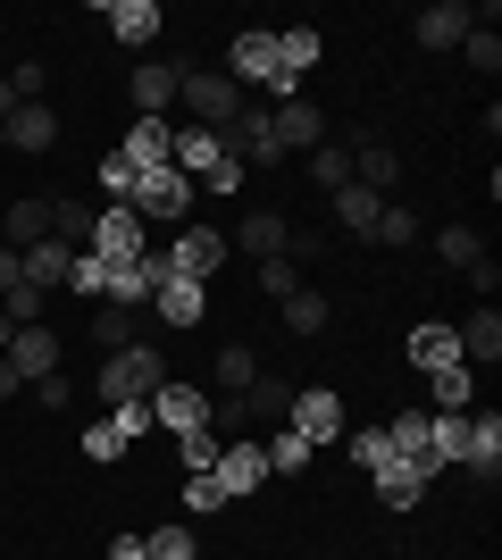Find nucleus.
Returning <instances> with one entry per match:
<instances>
[{
    "mask_svg": "<svg viewBox=\"0 0 502 560\" xmlns=\"http://www.w3.org/2000/svg\"><path fill=\"white\" fill-rule=\"evenodd\" d=\"M176 109H185V126H210V135H218V126H235V117H243V84L226 68H185V75H176Z\"/></svg>",
    "mask_w": 502,
    "mask_h": 560,
    "instance_id": "3",
    "label": "nucleus"
},
{
    "mask_svg": "<svg viewBox=\"0 0 502 560\" xmlns=\"http://www.w3.org/2000/svg\"><path fill=\"white\" fill-rule=\"evenodd\" d=\"M43 84H50V68H43V59H25V68L9 75V93H17V109H25V101H43Z\"/></svg>",
    "mask_w": 502,
    "mask_h": 560,
    "instance_id": "47",
    "label": "nucleus"
},
{
    "mask_svg": "<svg viewBox=\"0 0 502 560\" xmlns=\"http://www.w3.org/2000/svg\"><path fill=\"white\" fill-rule=\"evenodd\" d=\"M435 259L469 277V268H478V259H486V234H478V226H435Z\"/></svg>",
    "mask_w": 502,
    "mask_h": 560,
    "instance_id": "32",
    "label": "nucleus"
},
{
    "mask_svg": "<svg viewBox=\"0 0 502 560\" xmlns=\"http://www.w3.org/2000/svg\"><path fill=\"white\" fill-rule=\"evenodd\" d=\"M43 234H50V201H17V210L0 218V243H9V252H34Z\"/></svg>",
    "mask_w": 502,
    "mask_h": 560,
    "instance_id": "31",
    "label": "nucleus"
},
{
    "mask_svg": "<svg viewBox=\"0 0 502 560\" xmlns=\"http://www.w3.org/2000/svg\"><path fill=\"white\" fill-rule=\"evenodd\" d=\"M151 419H160V427H176V435H192V427H210V394H201V385H176V376H167L160 394H151Z\"/></svg>",
    "mask_w": 502,
    "mask_h": 560,
    "instance_id": "16",
    "label": "nucleus"
},
{
    "mask_svg": "<svg viewBox=\"0 0 502 560\" xmlns=\"http://www.w3.org/2000/svg\"><path fill=\"white\" fill-rule=\"evenodd\" d=\"M311 68H318V25H285V34H277V75L302 84Z\"/></svg>",
    "mask_w": 502,
    "mask_h": 560,
    "instance_id": "27",
    "label": "nucleus"
},
{
    "mask_svg": "<svg viewBox=\"0 0 502 560\" xmlns=\"http://www.w3.org/2000/svg\"><path fill=\"white\" fill-rule=\"evenodd\" d=\"M460 468H469L478 486H494V477H502V419H494V410L478 419V435H469V460H460Z\"/></svg>",
    "mask_w": 502,
    "mask_h": 560,
    "instance_id": "28",
    "label": "nucleus"
},
{
    "mask_svg": "<svg viewBox=\"0 0 502 560\" xmlns=\"http://www.w3.org/2000/svg\"><path fill=\"white\" fill-rule=\"evenodd\" d=\"M176 502H185L192 518H210L218 502H226V493H218V477H210V468H192V477H185V493H176Z\"/></svg>",
    "mask_w": 502,
    "mask_h": 560,
    "instance_id": "43",
    "label": "nucleus"
},
{
    "mask_svg": "<svg viewBox=\"0 0 502 560\" xmlns=\"http://www.w3.org/2000/svg\"><path fill=\"white\" fill-rule=\"evenodd\" d=\"M84 252H93L101 268H143L151 234H143V218H135V210H118V201H109V210L93 218V243H84Z\"/></svg>",
    "mask_w": 502,
    "mask_h": 560,
    "instance_id": "5",
    "label": "nucleus"
},
{
    "mask_svg": "<svg viewBox=\"0 0 502 560\" xmlns=\"http://www.w3.org/2000/svg\"><path fill=\"white\" fill-rule=\"evenodd\" d=\"M478 25V9L469 0H435V9H419V50H460V34Z\"/></svg>",
    "mask_w": 502,
    "mask_h": 560,
    "instance_id": "18",
    "label": "nucleus"
},
{
    "mask_svg": "<svg viewBox=\"0 0 502 560\" xmlns=\"http://www.w3.org/2000/svg\"><path fill=\"white\" fill-rule=\"evenodd\" d=\"M410 369H460V335L444 327V318H428V327H410Z\"/></svg>",
    "mask_w": 502,
    "mask_h": 560,
    "instance_id": "25",
    "label": "nucleus"
},
{
    "mask_svg": "<svg viewBox=\"0 0 502 560\" xmlns=\"http://www.w3.org/2000/svg\"><path fill=\"white\" fill-rule=\"evenodd\" d=\"M101 25H109V34H118L126 50H143L151 59V43H160V0H109V9H101Z\"/></svg>",
    "mask_w": 502,
    "mask_h": 560,
    "instance_id": "13",
    "label": "nucleus"
},
{
    "mask_svg": "<svg viewBox=\"0 0 502 560\" xmlns=\"http://www.w3.org/2000/svg\"><path fill=\"white\" fill-rule=\"evenodd\" d=\"M369 477H377V502H385V511H410V502L428 493V477H419L410 460H385V468H369Z\"/></svg>",
    "mask_w": 502,
    "mask_h": 560,
    "instance_id": "29",
    "label": "nucleus"
},
{
    "mask_svg": "<svg viewBox=\"0 0 502 560\" xmlns=\"http://www.w3.org/2000/svg\"><path fill=\"white\" fill-rule=\"evenodd\" d=\"M167 151H176V126H167V117H135L126 142H118V160L135 167V176H143V167H167Z\"/></svg>",
    "mask_w": 502,
    "mask_h": 560,
    "instance_id": "17",
    "label": "nucleus"
},
{
    "mask_svg": "<svg viewBox=\"0 0 502 560\" xmlns=\"http://www.w3.org/2000/svg\"><path fill=\"white\" fill-rule=\"evenodd\" d=\"M277 310H285V327H293V335H327V293H302V284H293Z\"/></svg>",
    "mask_w": 502,
    "mask_h": 560,
    "instance_id": "36",
    "label": "nucleus"
},
{
    "mask_svg": "<svg viewBox=\"0 0 502 560\" xmlns=\"http://www.w3.org/2000/svg\"><path fill=\"white\" fill-rule=\"evenodd\" d=\"M369 243H394V252H402V243H419V218H410L402 201H385L377 226H369Z\"/></svg>",
    "mask_w": 502,
    "mask_h": 560,
    "instance_id": "40",
    "label": "nucleus"
},
{
    "mask_svg": "<svg viewBox=\"0 0 502 560\" xmlns=\"http://www.w3.org/2000/svg\"><path fill=\"white\" fill-rule=\"evenodd\" d=\"M385 444H394V460H410V468H419L428 486L444 477V460H435V419H428V410H402V419L385 427Z\"/></svg>",
    "mask_w": 502,
    "mask_h": 560,
    "instance_id": "11",
    "label": "nucleus"
},
{
    "mask_svg": "<svg viewBox=\"0 0 502 560\" xmlns=\"http://www.w3.org/2000/svg\"><path fill=\"white\" fill-rule=\"evenodd\" d=\"M17 385H25V376H17V369H9V360H0V401H9V394H17Z\"/></svg>",
    "mask_w": 502,
    "mask_h": 560,
    "instance_id": "53",
    "label": "nucleus"
},
{
    "mask_svg": "<svg viewBox=\"0 0 502 560\" xmlns=\"http://www.w3.org/2000/svg\"><path fill=\"white\" fill-rule=\"evenodd\" d=\"M235 243H243L252 259H285V252H293V218H285V210H252V218L235 226Z\"/></svg>",
    "mask_w": 502,
    "mask_h": 560,
    "instance_id": "20",
    "label": "nucleus"
},
{
    "mask_svg": "<svg viewBox=\"0 0 502 560\" xmlns=\"http://www.w3.org/2000/svg\"><path fill=\"white\" fill-rule=\"evenodd\" d=\"M268 126H277V151H318V142H327V109H318L311 93H285L268 109Z\"/></svg>",
    "mask_w": 502,
    "mask_h": 560,
    "instance_id": "10",
    "label": "nucleus"
},
{
    "mask_svg": "<svg viewBox=\"0 0 502 560\" xmlns=\"http://www.w3.org/2000/svg\"><path fill=\"white\" fill-rule=\"evenodd\" d=\"M151 310H160L167 327H201V310H210V284H185V277H160V284H151Z\"/></svg>",
    "mask_w": 502,
    "mask_h": 560,
    "instance_id": "22",
    "label": "nucleus"
},
{
    "mask_svg": "<svg viewBox=\"0 0 502 560\" xmlns=\"http://www.w3.org/2000/svg\"><path fill=\"white\" fill-rule=\"evenodd\" d=\"M0 135H9V151L43 160L50 142H59V109H50V101H25V109H9V126H0Z\"/></svg>",
    "mask_w": 502,
    "mask_h": 560,
    "instance_id": "15",
    "label": "nucleus"
},
{
    "mask_svg": "<svg viewBox=\"0 0 502 560\" xmlns=\"http://www.w3.org/2000/svg\"><path fill=\"white\" fill-rule=\"evenodd\" d=\"M377 210H385V201H377L369 185H343V192H335V226H352V234L377 226Z\"/></svg>",
    "mask_w": 502,
    "mask_h": 560,
    "instance_id": "34",
    "label": "nucleus"
},
{
    "mask_svg": "<svg viewBox=\"0 0 502 560\" xmlns=\"http://www.w3.org/2000/svg\"><path fill=\"white\" fill-rule=\"evenodd\" d=\"M143 552H151V560H201V536H192L185 518H176V527H160V536H143Z\"/></svg>",
    "mask_w": 502,
    "mask_h": 560,
    "instance_id": "37",
    "label": "nucleus"
},
{
    "mask_svg": "<svg viewBox=\"0 0 502 560\" xmlns=\"http://www.w3.org/2000/svg\"><path fill=\"white\" fill-rule=\"evenodd\" d=\"M352 185H369L377 201H394V185H402V151L369 135V142H360V160H352Z\"/></svg>",
    "mask_w": 502,
    "mask_h": 560,
    "instance_id": "21",
    "label": "nucleus"
},
{
    "mask_svg": "<svg viewBox=\"0 0 502 560\" xmlns=\"http://www.w3.org/2000/svg\"><path fill=\"white\" fill-rule=\"evenodd\" d=\"M9 335H17V327H9V310H0V351H9Z\"/></svg>",
    "mask_w": 502,
    "mask_h": 560,
    "instance_id": "55",
    "label": "nucleus"
},
{
    "mask_svg": "<svg viewBox=\"0 0 502 560\" xmlns=\"http://www.w3.org/2000/svg\"><path fill=\"white\" fill-rule=\"evenodd\" d=\"M34 401H43V410H68L75 385H68V376H43V385H34Z\"/></svg>",
    "mask_w": 502,
    "mask_h": 560,
    "instance_id": "50",
    "label": "nucleus"
},
{
    "mask_svg": "<svg viewBox=\"0 0 502 560\" xmlns=\"http://www.w3.org/2000/svg\"><path fill=\"white\" fill-rule=\"evenodd\" d=\"M167 167H176L192 192H235V185H243V167L226 160V142H218L210 126H176V151H167Z\"/></svg>",
    "mask_w": 502,
    "mask_h": 560,
    "instance_id": "2",
    "label": "nucleus"
},
{
    "mask_svg": "<svg viewBox=\"0 0 502 560\" xmlns=\"http://www.w3.org/2000/svg\"><path fill=\"white\" fill-rule=\"evenodd\" d=\"M343 419H352V410H343V394H335V385H302V394H293V410H285V427L293 435H302V444H343Z\"/></svg>",
    "mask_w": 502,
    "mask_h": 560,
    "instance_id": "6",
    "label": "nucleus"
},
{
    "mask_svg": "<svg viewBox=\"0 0 502 560\" xmlns=\"http://www.w3.org/2000/svg\"><path fill=\"white\" fill-rule=\"evenodd\" d=\"M460 59H469L478 75H494L502 68V34H494V25H469V34H460Z\"/></svg>",
    "mask_w": 502,
    "mask_h": 560,
    "instance_id": "39",
    "label": "nucleus"
},
{
    "mask_svg": "<svg viewBox=\"0 0 502 560\" xmlns=\"http://www.w3.org/2000/svg\"><path fill=\"white\" fill-rule=\"evenodd\" d=\"M260 452H268V477H302V468H311V460H318V452H311V444H302V435H293V427H277V435H268V444H260Z\"/></svg>",
    "mask_w": 502,
    "mask_h": 560,
    "instance_id": "33",
    "label": "nucleus"
},
{
    "mask_svg": "<svg viewBox=\"0 0 502 560\" xmlns=\"http://www.w3.org/2000/svg\"><path fill=\"white\" fill-rule=\"evenodd\" d=\"M428 385H435V410H469V394H478V376H469V369H435Z\"/></svg>",
    "mask_w": 502,
    "mask_h": 560,
    "instance_id": "41",
    "label": "nucleus"
},
{
    "mask_svg": "<svg viewBox=\"0 0 502 560\" xmlns=\"http://www.w3.org/2000/svg\"><path fill=\"white\" fill-rule=\"evenodd\" d=\"M17 259H25V284H34V293H68L75 252L59 243V234H43V243H34V252H17Z\"/></svg>",
    "mask_w": 502,
    "mask_h": 560,
    "instance_id": "24",
    "label": "nucleus"
},
{
    "mask_svg": "<svg viewBox=\"0 0 502 560\" xmlns=\"http://www.w3.org/2000/svg\"><path fill=\"white\" fill-rule=\"evenodd\" d=\"M68 293H101V302H109V268H101L93 252H75V268H68Z\"/></svg>",
    "mask_w": 502,
    "mask_h": 560,
    "instance_id": "45",
    "label": "nucleus"
},
{
    "mask_svg": "<svg viewBox=\"0 0 502 560\" xmlns=\"http://www.w3.org/2000/svg\"><path fill=\"white\" fill-rule=\"evenodd\" d=\"M453 335H460V369H469V376L502 360V318H494V310H469V318H460Z\"/></svg>",
    "mask_w": 502,
    "mask_h": 560,
    "instance_id": "19",
    "label": "nucleus"
},
{
    "mask_svg": "<svg viewBox=\"0 0 502 560\" xmlns=\"http://www.w3.org/2000/svg\"><path fill=\"white\" fill-rule=\"evenodd\" d=\"M218 493H226V502H235V493H260L268 486V452L252 444V435H235V444H218Z\"/></svg>",
    "mask_w": 502,
    "mask_h": 560,
    "instance_id": "12",
    "label": "nucleus"
},
{
    "mask_svg": "<svg viewBox=\"0 0 502 560\" xmlns=\"http://www.w3.org/2000/svg\"><path fill=\"white\" fill-rule=\"evenodd\" d=\"M0 360H9L25 385H43V376H59V335H50V327H17Z\"/></svg>",
    "mask_w": 502,
    "mask_h": 560,
    "instance_id": "14",
    "label": "nucleus"
},
{
    "mask_svg": "<svg viewBox=\"0 0 502 560\" xmlns=\"http://www.w3.org/2000/svg\"><path fill=\"white\" fill-rule=\"evenodd\" d=\"M226 75H235L243 93L285 84V75H277V25H252V34H235V50H226Z\"/></svg>",
    "mask_w": 502,
    "mask_h": 560,
    "instance_id": "8",
    "label": "nucleus"
},
{
    "mask_svg": "<svg viewBox=\"0 0 502 560\" xmlns=\"http://www.w3.org/2000/svg\"><path fill=\"white\" fill-rule=\"evenodd\" d=\"M0 252H9V243H0Z\"/></svg>",
    "mask_w": 502,
    "mask_h": 560,
    "instance_id": "56",
    "label": "nucleus"
},
{
    "mask_svg": "<svg viewBox=\"0 0 502 560\" xmlns=\"http://www.w3.org/2000/svg\"><path fill=\"white\" fill-rule=\"evenodd\" d=\"M93 218H101V210H84V201H50V234H59L68 252H84V243H93Z\"/></svg>",
    "mask_w": 502,
    "mask_h": 560,
    "instance_id": "35",
    "label": "nucleus"
},
{
    "mask_svg": "<svg viewBox=\"0 0 502 560\" xmlns=\"http://www.w3.org/2000/svg\"><path fill=\"white\" fill-rule=\"evenodd\" d=\"M126 210L143 218V226H151V218H160V226H176V218L192 210V185L176 176V167H143V176H135V192H126Z\"/></svg>",
    "mask_w": 502,
    "mask_h": 560,
    "instance_id": "7",
    "label": "nucleus"
},
{
    "mask_svg": "<svg viewBox=\"0 0 502 560\" xmlns=\"http://www.w3.org/2000/svg\"><path fill=\"white\" fill-rule=\"evenodd\" d=\"M218 142H226V160L252 176V167H285V151H277V126H268V109L260 101H243V117L235 126H218Z\"/></svg>",
    "mask_w": 502,
    "mask_h": 560,
    "instance_id": "4",
    "label": "nucleus"
},
{
    "mask_svg": "<svg viewBox=\"0 0 502 560\" xmlns=\"http://www.w3.org/2000/svg\"><path fill=\"white\" fill-rule=\"evenodd\" d=\"M185 444V468H218V435L210 427H192V435H176Z\"/></svg>",
    "mask_w": 502,
    "mask_h": 560,
    "instance_id": "48",
    "label": "nucleus"
},
{
    "mask_svg": "<svg viewBox=\"0 0 502 560\" xmlns=\"http://www.w3.org/2000/svg\"><path fill=\"white\" fill-rule=\"evenodd\" d=\"M9 293H25V259L17 252H0V302H9Z\"/></svg>",
    "mask_w": 502,
    "mask_h": 560,
    "instance_id": "51",
    "label": "nucleus"
},
{
    "mask_svg": "<svg viewBox=\"0 0 502 560\" xmlns=\"http://www.w3.org/2000/svg\"><path fill=\"white\" fill-rule=\"evenodd\" d=\"M101 192H109V201H118V210H126V192H135V167H126L118 151H109V160H101Z\"/></svg>",
    "mask_w": 502,
    "mask_h": 560,
    "instance_id": "46",
    "label": "nucleus"
},
{
    "mask_svg": "<svg viewBox=\"0 0 502 560\" xmlns=\"http://www.w3.org/2000/svg\"><path fill=\"white\" fill-rule=\"evenodd\" d=\"M218 268H226V234H218V226H185V234H176V252H167V277L210 284Z\"/></svg>",
    "mask_w": 502,
    "mask_h": 560,
    "instance_id": "9",
    "label": "nucleus"
},
{
    "mask_svg": "<svg viewBox=\"0 0 502 560\" xmlns=\"http://www.w3.org/2000/svg\"><path fill=\"white\" fill-rule=\"evenodd\" d=\"M109 560H151V552H143V536H118V544H109Z\"/></svg>",
    "mask_w": 502,
    "mask_h": 560,
    "instance_id": "52",
    "label": "nucleus"
},
{
    "mask_svg": "<svg viewBox=\"0 0 502 560\" xmlns=\"http://www.w3.org/2000/svg\"><path fill=\"white\" fill-rule=\"evenodd\" d=\"M252 376H260V360H252V351H218V394H243Z\"/></svg>",
    "mask_w": 502,
    "mask_h": 560,
    "instance_id": "44",
    "label": "nucleus"
},
{
    "mask_svg": "<svg viewBox=\"0 0 502 560\" xmlns=\"http://www.w3.org/2000/svg\"><path fill=\"white\" fill-rule=\"evenodd\" d=\"M84 335H93L101 351H126V343H143V310H109V302H101Z\"/></svg>",
    "mask_w": 502,
    "mask_h": 560,
    "instance_id": "30",
    "label": "nucleus"
},
{
    "mask_svg": "<svg viewBox=\"0 0 502 560\" xmlns=\"http://www.w3.org/2000/svg\"><path fill=\"white\" fill-rule=\"evenodd\" d=\"M9 109H17V93H9V75H0V126H9Z\"/></svg>",
    "mask_w": 502,
    "mask_h": 560,
    "instance_id": "54",
    "label": "nucleus"
},
{
    "mask_svg": "<svg viewBox=\"0 0 502 560\" xmlns=\"http://www.w3.org/2000/svg\"><path fill=\"white\" fill-rule=\"evenodd\" d=\"M311 176L327 192H343V185H352V151H343V142H318V151H311Z\"/></svg>",
    "mask_w": 502,
    "mask_h": 560,
    "instance_id": "38",
    "label": "nucleus"
},
{
    "mask_svg": "<svg viewBox=\"0 0 502 560\" xmlns=\"http://www.w3.org/2000/svg\"><path fill=\"white\" fill-rule=\"evenodd\" d=\"M126 101H135V117H167L176 109V68H167V59H143L135 84H126Z\"/></svg>",
    "mask_w": 502,
    "mask_h": 560,
    "instance_id": "23",
    "label": "nucleus"
},
{
    "mask_svg": "<svg viewBox=\"0 0 502 560\" xmlns=\"http://www.w3.org/2000/svg\"><path fill=\"white\" fill-rule=\"evenodd\" d=\"M260 293H277V302L293 293V268H285V259H260Z\"/></svg>",
    "mask_w": 502,
    "mask_h": 560,
    "instance_id": "49",
    "label": "nucleus"
},
{
    "mask_svg": "<svg viewBox=\"0 0 502 560\" xmlns=\"http://www.w3.org/2000/svg\"><path fill=\"white\" fill-rule=\"evenodd\" d=\"M160 385H167V351H160V343H126V351H109V360H101V376H93L101 410H118V401H151Z\"/></svg>",
    "mask_w": 502,
    "mask_h": 560,
    "instance_id": "1",
    "label": "nucleus"
},
{
    "mask_svg": "<svg viewBox=\"0 0 502 560\" xmlns=\"http://www.w3.org/2000/svg\"><path fill=\"white\" fill-rule=\"evenodd\" d=\"M235 401H243V419H252V427H277L293 410V385H285V376H252Z\"/></svg>",
    "mask_w": 502,
    "mask_h": 560,
    "instance_id": "26",
    "label": "nucleus"
},
{
    "mask_svg": "<svg viewBox=\"0 0 502 560\" xmlns=\"http://www.w3.org/2000/svg\"><path fill=\"white\" fill-rule=\"evenodd\" d=\"M343 444H352V460H360V468H385V460H394L385 427H343Z\"/></svg>",
    "mask_w": 502,
    "mask_h": 560,
    "instance_id": "42",
    "label": "nucleus"
}]
</instances>
